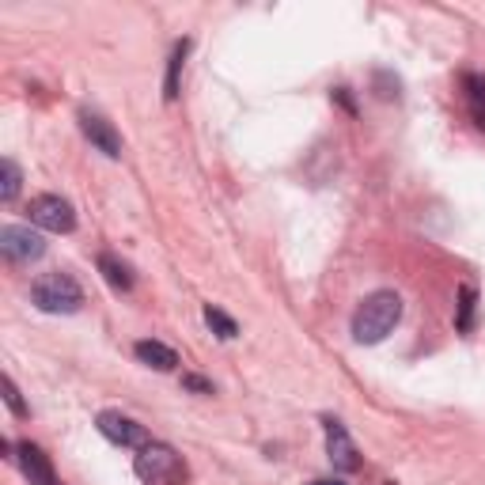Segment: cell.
<instances>
[{"label":"cell","mask_w":485,"mask_h":485,"mask_svg":"<svg viewBox=\"0 0 485 485\" xmlns=\"http://www.w3.org/2000/svg\"><path fill=\"white\" fill-rule=\"evenodd\" d=\"M0 255L15 266H27L46 255V239L27 224H8V228H0Z\"/></svg>","instance_id":"cell-5"},{"label":"cell","mask_w":485,"mask_h":485,"mask_svg":"<svg viewBox=\"0 0 485 485\" xmlns=\"http://www.w3.org/2000/svg\"><path fill=\"white\" fill-rule=\"evenodd\" d=\"M5 402H8V410L15 414V417H27V406H23V398H19V387H15V379L12 376H5Z\"/></svg>","instance_id":"cell-16"},{"label":"cell","mask_w":485,"mask_h":485,"mask_svg":"<svg viewBox=\"0 0 485 485\" xmlns=\"http://www.w3.org/2000/svg\"><path fill=\"white\" fill-rule=\"evenodd\" d=\"M474 312H478V293L471 284L459 288V312H455V330L459 334H471L474 330Z\"/></svg>","instance_id":"cell-13"},{"label":"cell","mask_w":485,"mask_h":485,"mask_svg":"<svg viewBox=\"0 0 485 485\" xmlns=\"http://www.w3.org/2000/svg\"><path fill=\"white\" fill-rule=\"evenodd\" d=\"M186 53H190V38H179L167 57V76H163V99L174 103L182 91V65H186Z\"/></svg>","instance_id":"cell-11"},{"label":"cell","mask_w":485,"mask_h":485,"mask_svg":"<svg viewBox=\"0 0 485 485\" xmlns=\"http://www.w3.org/2000/svg\"><path fill=\"white\" fill-rule=\"evenodd\" d=\"M402 319V296L391 288H379V293L364 296V303L353 315V341L357 345H379Z\"/></svg>","instance_id":"cell-1"},{"label":"cell","mask_w":485,"mask_h":485,"mask_svg":"<svg viewBox=\"0 0 485 485\" xmlns=\"http://www.w3.org/2000/svg\"><path fill=\"white\" fill-rule=\"evenodd\" d=\"M95 429H99L110 443H118V448H148V429L145 424H137L133 417H126V414H118V410H103L99 417H95Z\"/></svg>","instance_id":"cell-7"},{"label":"cell","mask_w":485,"mask_h":485,"mask_svg":"<svg viewBox=\"0 0 485 485\" xmlns=\"http://www.w3.org/2000/svg\"><path fill=\"white\" fill-rule=\"evenodd\" d=\"M31 303L46 315H76L84 307V288L76 284L72 274L53 269V274H42L31 284Z\"/></svg>","instance_id":"cell-2"},{"label":"cell","mask_w":485,"mask_h":485,"mask_svg":"<svg viewBox=\"0 0 485 485\" xmlns=\"http://www.w3.org/2000/svg\"><path fill=\"white\" fill-rule=\"evenodd\" d=\"M322 424H326V459H330V467L341 471V474L360 471V452H357L353 436L345 433V424L338 417H326Z\"/></svg>","instance_id":"cell-8"},{"label":"cell","mask_w":485,"mask_h":485,"mask_svg":"<svg viewBox=\"0 0 485 485\" xmlns=\"http://www.w3.org/2000/svg\"><path fill=\"white\" fill-rule=\"evenodd\" d=\"M15 462H19V471H23V478H27L31 485H57L53 467H50V455L38 448V443L19 440V443H15Z\"/></svg>","instance_id":"cell-9"},{"label":"cell","mask_w":485,"mask_h":485,"mask_svg":"<svg viewBox=\"0 0 485 485\" xmlns=\"http://www.w3.org/2000/svg\"><path fill=\"white\" fill-rule=\"evenodd\" d=\"M334 99H338V103H341V107H345L349 114H357V103L349 99V88H338V91H334Z\"/></svg>","instance_id":"cell-20"},{"label":"cell","mask_w":485,"mask_h":485,"mask_svg":"<svg viewBox=\"0 0 485 485\" xmlns=\"http://www.w3.org/2000/svg\"><path fill=\"white\" fill-rule=\"evenodd\" d=\"M376 95H379V99H398V76L376 72Z\"/></svg>","instance_id":"cell-17"},{"label":"cell","mask_w":485,"mask_h":485,"mask_svg":"<svg viewBox=\"0 0 485 485\" xmlns=\"http://www.w3.org/2000/svg\"><path fill=\"white\" fill-rule=\"evenodd\" d=\"M133 353H137V360H141V364L156 368V372H174V368H179V353H174L171 345L156 341V338L137 341V345H133Z\"/></svg>","instance_id":"cell-10"},{"label":"cell","mask_w":485,"mask_h":485,"mask_svg":"<svg viewBox=\"0 0 485 485\" xmlns=\"http://www.w3.org/2000/svg\"><path fill=\"white\" fill-rule=\"evenodd\" d=\"M307 485H345V481H338V478H334V481H330V478H322V481H307Z\"/></svg>","instance_id":"cell-21"},{"label":"cell","mask_w":485,"mask_h":485,"mask_svg":"<svg viewBox=\"0 0 485 485\" xmlns=\"http://www.w3.org/2000/svg\"><path fill=\"white\" fill-rule=\"evenodd\" d=\"M205 322H209V330H212V334H217V338H224V341H231V338L239 334L236 319H231V315H224L220 307H212V303H205Z\"/></svg>","instance_id":"cell-15"},{"label":"cell","mask_w":485,"mask_h":485,"mask_svg":"<svg viewBox=\"0 0 485 485\" xmlns=\"http://www.w3.org/2000/svg\"><path fill=\"white\" fill-rule=\"evenodd\" d=\"M27 217L34 228L57 231V236H69L76 228V209H72V201L61 198V193H38V198H31Z\"/></svg>","instance_id":"cell-4"},{"label":"cell","mask_w":485,"mask_h":485,"mask_svg":"<svg viewBox=\"0 0 485 485\" xmlns=\"http://www.w3.org/2000/svg\"><path fill=\"white\" fill-rule=\"evenodd\" d=\"M19 182H23V174H19L15 160H0V201L12 205L19 198Z\"/></svg>","instance_id":"cell-14"},{"label":"cell","mask_w":485,"mask_h":485,"mask_svg":"<svg viewBox=\"0 0 485 485\" xmlns=\"http://www.w3.org/2000/svg\"><path fill=\"white\" fill-rule=\"evenodd\" d=\"M99 274H103V281L114 288V293H129L133 288V269L118 255H110V250L99 255Z\"/></svg>","instance_id":"cell-12"},{"label":"cell","mask_w":485,"mask_h":485,"mask_svg":"<svg viewBox=\"0 0 485 485\" xmlns=\"http://www.w3.org/2000/svg\"><path fill=\"white\" fill-rule=\"evenodd\" d=\"M462 84H467V91H471V103L481 107V103H485V76L467 72V76H462Z\"/></svg>","instance_id":"cell-18"},{"label":"cell","mask_w":485,"mask_h":485,"mask_svg":"<svg viewBox=\"0 0 485 485\" xmlns=\"http://www.w3.org/2000/svg\"><path fill=\"white\" fill-rule=\"evenodd\" d=\"M182 387H186V391H193V395H212V383L201 379V376H182Z\"/></svg>","instance_id":"cell-19"},{"label":"cell","mask_w":485,"mask_h":485,"mask_svg":"<svg viewBox=\"0 0 485 485\" xmlns=\"http://www.w3.org/2000/svg\"><path fill=\"white\" fill-rule=\"evenodd\" d=\"M137 478L145 485H182L186 481V462L171 443L152 440L137 455Z\"/></svg>","instance_id":"cell-3"},{"label":"cell","mask_w":485,"mask_h":485,"mask_svg":"<svg viewBox=\"0 0 485 485\" xmlns=\"http://www.w3.org/2000/svg\"><path fill=\"white\" fill-rule=\"evenodd\" d=\"M76 122H80V133L88 137V145L95 152H103L107 160H122V137H118V129H114V122H107L103 114L91 110V107H80Z\"/></svg>","instance_id":"cell-6"}]
</instances>
